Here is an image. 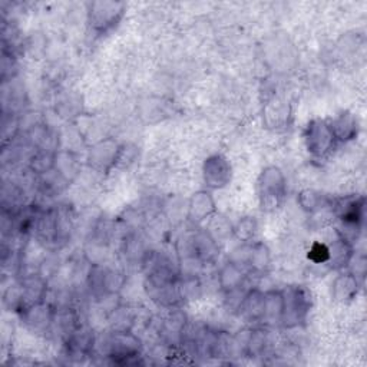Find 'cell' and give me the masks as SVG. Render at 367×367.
<instances>
[{
	"instance_id": "9c48e42d",
	"label": "cell",
	"mask_w": 367,
	"mask_h": 367,
	"mask_svg": "<svg viewBox=\"0 0 367 367\" xmlns=\"http://www.w3.org/2000/svg\"><path fill=\"white\" fill-rule=\"evenodd\" d=\"M217 212L214 197L209 191H198L188 203V218L192 224H203Z\"/></svg>"
},
{
	"instance_id": "5bb4252c",
	"label": "cell",
	"mask_w": 367,
	"mask_h": 367,
	"mask_svg": "<svg viewBox=\"0 0 367 367\" xmlns=\"http://www.w3.org/2000/svg\"><path fill=\"white\" fill-rule=\"evenodd\" d=\"M264 115H265L268 125L276 126V128L285 126V125H288L290 106L285 101L274 98L272 102H268Z\"/></svg>"
},
{
	"instance_id": "7c38bea8",
	"label": "cell",
	"mask_w": 367,
	"mask_h": 367,
	"mask_svg": "<svg viewBox=\"0 0 367 367\" xmlns=\"http://www.w3.org/2000/svg\"><path fill=\"white\" fill-rule=\"evenodd\" d=\"M245 280V272L237 263H228L220 273V285L228 293L237 292Z\"/></svg>"
},
{
	"instance_id": "ffe728a7",
	"label": "cell",
	"mask_w": 367,
	"mask_h": 367,
	"mask_svg": "<svg viewBox=\"0 0 367 367\" xmlns=\"http://www.w3.org/2000/svg\"><path fill=\"white\" fill-rule=\"evenodd\" d=\"M267 344V335L263 330H256L251 332L248 339L244 343V352L251 356V357H257L264 352V347Z\"/></svg>"
},
{
	"instance_id": "4fadbf2b",
	"label": "cell",
	"mask_w": 367,
	"mask_h": 367,
	"mask_svg": "<svg viewBox=\"0 0 367 367\" xmlns=\"http://www.w3.org/2000/svg\"><path fill=\"white\" fill-rule=\"evenodd\" d=\"M357 280L353 274H341L333 283V299L340 303H347L357 294Z\"/></svg>"
},
{
	"instance_id": "52a82bcc",
	"label": "cell",
	"mask_w": 367,
	"mask_h": 367,
	"mask_svg": "<svg viewBox=\"0 0 367 367\" xmlns=\"http://www.w3.org/2000/svg\"><path fill=\"white\" fill-rule=\"evenodd\" d=\"M140 352H141V343L138 337H135L133 335L126 332L113 335L111 340L109 357H112L115 363L128 364L132 359L140 356Z\"/></svg>"
},
{
	"instance_id": "9a60e30c",
	"label": "cell",
	"mask_w": 367,
	"mask_h": 367,
	"mask_svg": "<svg viewBox=\"0 0 367 367\" xmlns=\"http://www.w3.org/2000/svg\"><path fill=\"white\" fill-rule=\"evenodd\" d=\"M299 203L301 208L307 212H317L326 207L332 204L330 198L324 196L323 192L314 191V189H304L300 192Z\"/></svg>"
},
{
	"instance_id": "5b68a950",
	"label": "cell",
	"mask_w": 367,
	"mask_h": 367,
	"mask_svg": "<svg viewBox=\"0 0 367 367\" xmlns=\"http://www.w3.org/2000/svg\"><path fill=\"white\" fill-rule=\"evenodd\" d=\"M124 147L113 140H105L96 144L91 148L88 162L89 167L98 172H109L112 168L117 167V164L122 160Z\"/></svg>"
},
{
	"instance_id": "8fae6325",
	"label": "cell",
	"mask_w": 367,
	"mask_h": 367,
	"mask_svg": "<svg viewBox=\"0 0 367 367\" xmlns=\"http://www.w3.org/2000/svg\"><path fill=\"white\" fill-rule=\"evenodd\" d=\"M265 308V293L258 292V290H251L250 293L244 296L240 301L241 314L251 321H260L264 317Z\"/></svg>"
},
{
	"instance_id": "ac0fdd59",
	"label": "cell",
	"mask_w": 367,
	"mask_h": 367,
	"mask_svg": "<svg viewBox=\"0 0 367 367\" xmlns=\"http://www.w3.org/2000/svg\"><path fill=\"white\" fill-rule=\"evenodd\" d=\"M53 169L59 172V176L62 178L69 181V180H73L76 177V173H78V162H76V160L68 152L56 153Z\"/></svg>"
},
{
	"instance_id": "6da1fadb",
	"label": "cell",
	"mask_w": 367,
	"mask_h": 367,
	"mask_svg": "<svg viewBox=\"0 0 367 367\" xmlns=\"http://www.w3.org/2000/svg\"><path fill=\"white\" fill-rule=\"evenodd\" d=\"M257 191L261 209L265 212L277 211L287 196V181L283 171L274 165L264 168L257 181Z\"/></svg>"
},
{
	"instance_id": "44dd1931",
	"label": "cell",
	"mask_w": 367,
	"mask_h": 367,
	"mask_svg": "<svg viewBox=\"0 0 367 367\" xmlns=\"http://www.w3.org/2000/svg\"><path fill=\"white\" fill-rule=\"evenodd\" d=\"M55 160L56 153L49 151H41L30 160V168L36 173H46L55 168Z\"/></svg>"
},
{
	"instance_id": "d6986e66",
	"label": "cell",
	"mask_w": 367,
	"mask_h": 367,
	"mask_svg": "<svg viewBox=\"0 0 367 367\" xmlns=\"http://www.w3.org/2000/svg\"><path fill=\"white\" fill-rule=\"evenodd\" d=\"M247 264L251 268H253L254 272H264V268L268 267V264H270V251H268V248L264 244H261V243L251 245Z\"/></svg>"
},
{
	"instance_id": "ba28073f",
	"label": "cell",
	"mask_w": 367,
	"mask_h": 367,
	"mask_svg": "<svg viewBox=\"0 0 367 367\" xmlns=\"http://www.w3.org/2000/svg\"><path fill=\"white\" fill-rule=\"evenodd\" d=\"M339 220L349 228H360L364 220V197H347L335 204Z\"/></svg>"
},
{
	"instance_id": "603a6c76",
	"label": "cell",
	"mask_w": 367,
	"mask_h": 367,
	"mask_svg": "<svg viewBox=\"0 0 367 367\" xmlns=\"http://www.w3.org/2000/svg\"><path fill=\"white\" fill-rule=\"evenodd\" d=\"M328 245L324 243H314L308 251V258H310L316 264H326L328 263Z\"/></svg>"
},
{
	"instance_id": "7a4b0ae2",
	"label": "cell",
	"mask_w": 367,
	"mask_h": 367,
	"mask_svg": "<svg viewBox=\"0 0 367 367\" xmlns=\"http://www.w3.org/2000/svg\"><path fill=\"white\" fill-rule=\"evenodd\" d=\"M283 313L281 326L294 328L305 323L312 310V293L303 285L287 287L281 292Z\"/></svg>"
},
{
	"instance_id": "e0dca14e",
	"label": "cell",
	"mask_w": 367,
	"mask_h": 367,
	"mask_svg": "<svg viewBox=\"0 0 367 367\" xmlns=\"http://www.w3.org/2000/svg\"><path fill=\"white\" fill-rule=\"evenodd\" d=\"M194 251L197 253L198 258L208 261L217 256L218 245L208 233H200L194 238Z\"/></svg>"
},
{
	"instance_id": "8992f818",
	"label": "cell",
	"mask_w": 367,
	"mask_h": 367,
	"mask_svg": "<svg viewBox=\"0 0 367 367\" xmlns=\"http://www.w3.org/2000/svg\"><path fill=\"white\" fill-rule=\"evenodd\" d=\"M203 177L208 189H223L233 180V167L221 153H214L204 161Z\"/></svg>"
},
{
	"instance_id": "2e32d148",
	"label": "cell",
	"mask_w": 367,
	"mask_h": 367,
	"mask_svg": "<svg viewBox=\"0 0 367 367\" xmlns=\"http://www.w3.org/2000/svg\"><path fill=\"white\" fill-rule=\"evenodd\" d=\"M281 313H283V296L281 292H268L265 293V308L263 320L268 324L281 323Z\"/></svg>"
},
{
	"instance_id": "30bf717a",
	"label": "cell",
	"mask_w": 367,
	"mask_h": 367,
	"mask_svg": "<svg viewBox=\"0 0 367 367\" xmlns=\"http://www.w3.org/2000/svg\"><path fill=\"white\" fill-rule=\"evenodd\" d=\"M332 126V131L339 144L350 142L357 138L359 135V121L355 115L349 111L340 112L336 118L328 121Z\"/></svg>"
},
{
	"instance_id": "277c9868",
	"label": "cell",
	"mask_w": 367,
	"mask_h": 367,
	"mask_svg": "<svg viewBox=\"0 0 367 367\" xmlns=\"http://www.w3.org/2000/svg\"><path fill=\"white\" fill-rule=\"evenodd\" d=\"M125 15V5L124 3H113V2H95L89 5V26L91 29L104 35L112 30L117 26Z\"/></svg>"
},
{
	"instance_id": "3957f363",
	"label": "cell",
	"mask_w": 367,
	"mask_h": 367,
	"mask_svg": "<svg viewBox=\"0 0 367 367\" xmlns=\"http://www.w3.org/2000/svg\"><path fill=\"white\" fill-rule=\"evenodd\" d=\"M304 144L313 158L326 160L337 147L330 124L326 120H313L304 129Z\"/></svg>"
},
{
	"instance_id": "7402d4cb",
	"label": "cell",
	"mask_w": 367,
	"mask_h": 367,
	"mask_svg": "<svg viewBox=\"0 0 367 367\" xmlns=\"http://www.w3.org/2000/svg\"><path fill=\"white\" fill-rule=\"evenodd\" d=\"M257 233V221L251 217L241 218L234 227V234L241 241H250Z\"/></svg>"
}]
</instances>
